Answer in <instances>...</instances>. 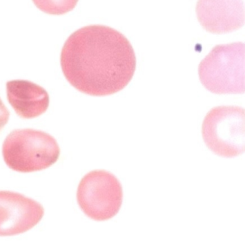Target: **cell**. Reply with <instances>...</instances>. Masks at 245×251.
I'll return each mask as SVG.
<instances>
[{"instance_id": "cell-1", "label": "cell", "mask_w": 245, "mask_h": 251, "mask_svg": "<svg viewBox=\"0 0 245 251\" xmlns=\"http://www.w3.org/2000/svg\"><path fill=\"white\" fill-rule=\"evenodd\" d=\"M61 65L67 81L86 95L104 97L127 87L136 70V55L122 33L101 25L72 33L63 47Z\"/></svg>"}, {"instance_id": "cell-2", "label": "cell", "mask_w": 245, "mask_h": 251, "mask_svg": "<svg viewBox=\"0 0 245 251\" xmlns=\"http://www.w3.org/2000/svg\"><path fill=\"white\" fill-rule=\"evenodd\" d=\"M60 148L55 138L33 129L15 130L2 146L4 162L10 169L30 173L47 169L59 158Z\"/></svg>"}, {"instance_id": "cell-3", "label": "cell", "mask_w": 245, "mask_h": 251, "mask_svg": "<svg viewBox=\"0 0 245 251\" xmlns=\"http://www.w3.org/2000/svg\"><path fill=\"white\" fill-rule=\"evenodd\" d=\"M198 76L203 87L212 93H244V43L216 46L200 63Z\"/></svg>"}, {"instance_id": "cell-4", "label": "cell", "mask_w": 245, "mask_h": 251, "mask_svg": "<svg viewBox=\"0 0 245 251\" xmlns=\"http://www.w3.org/2000/svg\"><path fill=\"white\" fill-rule=\"evenodd\" d=\"M245 109L243 107H214L203 120V141L219 156L234 158L242 155L245 149Z\"/></svg>"}, {"instance_id": "cell-5", "label": "cell", "mask_w": 245, "mask_h": 251, "mask_svg": "<svg viewBox=\"0 0 245 251\" xmlns=\"http://www.w3.org/2000/svg\"><path fill=\"white\" fill-rule=\"evenodd\" d=\"M122 186L107 171L95 170L84 176L77 190V201L86 216L96 221L112 219L122 204Z\"/></svg>"}, {"instance_id": "cell-6", "label": "cell", "mask_w": 245, "mask_h": 251, "mask_svg": "<svg viewBox=\"0 0 245 251\" xmlns=\"http://www.w3.org/2000/svg\"><path fill=\"white\" fill-rule=\"evenodd\" d=\"M44 215L40 203L21 194L0 191V236H12L30 230Z\"/></svg>"}, {"instance_id": "cell-7", "label": "cell", "mask_w": 245, "mask_h": 251, "mask_svg": "<svg viewBox=\"0 0 245 251\" xmlns=\"http://www.w3.org/2000/svg\"><path fill=\"white\" fill-rule=\"evenodd\" d=\"M196 12L203 28L211 33H232L244 25L243 0H198Z\"/></svg>"}, {"instance_id": "cell-8", "label": "cell", "mask_w": 245, "mask_h": 251, "mask_svg": "<svg viewBox=\"0 0 245 251\" xmlns=\"http://www.w3.org/2000/svg\"><path fill=\"white\" fill-rule=\"evenodd\" d=\"M9 103L24 119L39 117L47 111L50 98L46 89L26 80H13L6 84Z\"/></svg>"}, {"instance_id": "cell-9", "label": "cell", "mask_w": 245, "mask_h": 251, "mask_svg": "<svg viewBox=\"0 0 245 251\" xmlns=\"http://www.w3.org/2000/svg\"><path fill=\"white\" fill-rule=\"evenodd\" d=\"M41 11L49 15H61L72 11L78 0H32Z\"/></svg>"}, {"instance_id": "cell-10", "label": "cell", "mask_w": 245, "mask_h": 251, "mask_svg": "<svg viewBox=\"0 0 245 251\" xmlns=\"http://www.w3.org/2000/svg\"><path fill=\"white\" fill-rule=\"evenodd\" d=\"M9 119H10V112L0 98V130L7 125Z\"/></svg>"}]
</instances>
